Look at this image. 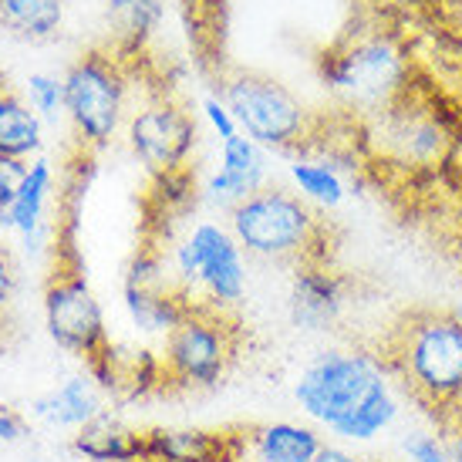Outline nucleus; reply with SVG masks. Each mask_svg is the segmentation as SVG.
<instances>
[{
  "mask_svg": "<svg viewBox=\"0 0 462 462\" xmlns=\"http://www.w3.org/2000/svg\"><path fill=\"white\" fill-rule=\"evenodd\" d=\"M402 388L382 355L324 347L294 382V402L314 429L337 442H374L402 415Z\"/></svg>",
  "mask_w": 462,
  "mask_h": 462,
  "instance_id": "obj_1",
  "label": "nucleus"
},
{
  "mask_svg": "<svg viewBox=\"0 0 462 462\" xmlns=\"http://www.w3.org/2000/svg\"><path fill=\"white\" fill-rule=\"evenodd\" d=\"M321 85L331 91L341 112L372 122L409 95L411 58L392 24L358 14V21L341 31L318 58Z\"/></svg>",
  "mask_w": 462,
  "mask_h": 462,
  "instance_id": "obj_2",
  "label": "nucleus"
},
{
  "mask_svg": "<svg viewBox=\"0 0 462 462\" xmlns=\"http://www.w3.org/2000/svg\"><path fill=\"white\" fill-rule=\"evenodd\" d=\"M382 361L402 395L432 411L439 425L462 419V324L452 310L405 314L388 334Z\"/></svg>",
  "mask_w": 462,
  "mask_h": 462,
  "instance_id": "obj_3",
  "label": "nucleus"
},
{
  "mask_svg": "<svg viewBox=\"0 0 462 462\" xmlns=\"http://www.w3.org/2000/svg\"><path fill=\"white\" fill-rule=\"evenodd\" d=\"M230 233L246 257L281 267L331 263V230L321 209L294 189L263 186L230 209Z\"/></svg>",
  "mask_w": 462,
  "mask_h": 462,
  "instance_id": "obj_4",
  "label": "nucleus"
},
{
  "mask_svg": "<svg viewBox=\"0 0 462 462\" xmlns=\"http://www.w3.org/2000/svg\"><path fill=\"white\" fill-rule=\"evenodd\" d=\"M219 102L236 118V129L260 149L308 152L321 118L310 116L294 91L263 71H230L219 81Z\"/></svg>",
  "mask_w": 462,
  "mask_h": 462,
  "instance_id": "obj_5",
  "label": "nucleus"
},
{
  "mask_svg": "<svg viewBox=\"0 0 462 462\" xmlns=\"http://www.w3.org/2000/svg\"><path fill=\"white\" fill-rule=\"evenodd\" d=\"M132 61L118 54L112 44L88 48L78 61H71L65 81V116L75 129L85 152L105 149L116 139L125 122V102H129Z\"/></svg>",
  "mask_w": 462,
  "mask_h": 462,
  "instance_id": "obj_6",
  "label": "nucleus"
},
{
  "mask_svg": "<svg viewBox=\"0 0 462 462\" xmlns=\"http://www.w3.org/2000/svg\"><path fill=\"white\" fill-rule=\"evenodd\" d=\"M172 273L176 287L193 304L230 314L246 294V254L240 250L230 226L196 223L193 230L172 246Z\"/></svg>",
  "mask_w": 462,
  "mask_h": 462,
  "instance_id": "obj_7",
  "label": "nucleus"
},
{
  "mask_svg": "<svg viewBox=\"0 0 462 462\" xmlns=\"http://www.w3.org/2000/svg\"><path fill=\"white\" fill-rule=\"evenodd\" d=\"M233 355H236V328L230 314L193 304L189 314L166 334L159 358H162L166 385L203 392L223 382V374L233 365Z\"/></svg>",
  "mask_w": 462,
  "mask_h": 462,
  "instance_id": "obj_8",
  "label": "nucleus"
},
{
  "mask_svg": "<svg viewBox=\"0 0 462 462\" xmlns=\"http://www.w3.org/2000/svg\"><path fill=\"white\" fill-rule=\"evenodd\" d=\"M44 328L54 345L85 365L112 345L102 304L78 260H58L54 273L44 283Z\"/></svg>",
  "mask_w": 462,
  "mask_h": 462,
  "instance_id": "obj_9",
  "label": "nucleus"
},
{
  "mask_svg": "<svg viewBox=\"0 0 462 462\" xmlns=\"http://www.w3.org/2000/svg\"><path fill=\"white\" fill-rule=\"evenodd\" d=\"M368 125V139L378 142V149L392 155L398 166H439L456 142L446 112L425 98H415V88Z\"/></svg>",
  "mask_w": 462,
  "mask_h": 462,
  "instance_id": "obj_10",
  "label": "nucleus"
},
{
  "mask_svg": "<svg viewBox=\"0 0 462 462\" xmlns=\"http://www.w3.org/2000/svg\"><path fill=\"white\" fill-rule=\"evenodd\" d=\"M125 139L132 155L149 169V176H162V172L189 166L199 129H196L193 112H186L176 98H169L162 91L125 118Z\"/></svg>",
  "mask_w": 462,
  "mask_h": 462,
  "instance_id": "obj_11",
  "label": "nucleus"
},
{
  "mask_svg": "<svg viewBox=\"0 0 462 462\" xmlns=\"http://www.w3.org/2000/svg\"><path fill=\"white\" fill-rule=\"evenodd\" d=\"M351 304V281L331 263H304L287 287V318L297 331L328 334L345 321Z\"/></svg>",
  "mask_w": 462,
  "mask_h": 462,
  "instance_id": "obj_12",
  "label": "nucleus"
},
{
  "mask_svg": "<svg viewBox=\"0 0 462 462\" xmlns=\"http://www.w3.org/2000/svg\"><path fill=\"white\" fill-rule=\"evenodd\" d=\"M267 182V155L254 139H246L244 132H236L233 139L219 145V169L206 180L203 199L230 213L236 203H244L246 196L260 193Z\"/></svg>",
  "mask_w": 462,
  "mask_h": 462,
  "instance_id": "obj_13",
  "label": "nucleus"
},
{
  "mask_svg": "<svg viewBox=\"0 0 462 462\" xmlns=\"http://www.w3.org/2000/svg\"><path fill=\"white\" fill-rule=\"evenodd\" d=\"M246 459L250 462H314L324 436L310 422H267L244 429Z\"/></svg>",
  "mask_w": 462,
  "mask_h": 462,
  "instance_id": "obj_14",
  "label": "nucleus"
},
{
  "mask_svg": "<svg viewBox=\"0 0 462 462\" xmlns=\"http://www.w3.org/2000/svg\"><path fill=\"white\" fill-rule=\"evenodd\" d=\"M71 449L88 462H149L145 429H132L118 415L102 411L71 436Z\"/></svg>",
  "mask_w": 462,
  "mask_h": 462,
  "instance_id": "obj_15",
  "label": "nucleus"
},
{
  "mask_svg": "<svg viewBox=\"0 0 462 462\" xmlns=\"http://www.w3.org/2000/svg\"><path fill=\"white\" fill-rule=\"evenodd\" d=\"M244 432L230 429H145V452L149 459L166 462H217L223 452L240 446Z\"/></svg>",
  "mask_w": 462,
  "mask_h": 462,
  "instance_id": "obj_16",
  "label": "nucleus"
},
{
  "mask_svg": "<svg viewBox=\"0 0 462 462\" xmlns=\"http://www.w3.org/2000/svg\"><path fill=\"white\" fill-rule=\"evenodd\" d=\"M102 411V388L95 385L91 374H71L68 382L31 402L34 419L54 425V429H75V432Z\"/></svg>",
  "mask_w": 462,
  "mask_h": 462,
  "instance_id": "obj_17",
  "label": "nucleus"
},
{
  "mask_svg": "<svg viewBox=\"0 0 462 462\" xmlns=\"http://www.w3.org/2000/svg\"><path fill=\"white\" fill-rule=\"evenodd\" d=\"M189 308H193V300L176 287V281L125 283V310H129L132 324L145 334L166 337L189 314Z\"/></svg>",
  "mask_w": 462,
  "mask_h": 462,
  "instance_id": "obj_18",
  "label": "nucleus"
},
{
  "mask_svg": "<svg viewBox=\"0 0 462 462\" xmlns=\"http://www.w3.org/2000/svg\"><path fill=\"white\" fill-rule=\"evenodd\" d=\"M162 17H166L162 0H108L105 4V21L112 31L108 44L125 58H142Z\"/></svg>",
  "mask_w": 462,
  "mask_h": 462,
  "instance_id": "obj_19",
  "label": "nucleus"
},
{
  "mask_svg": "<svg viewBox=\"0 0 462 462\" xmlns=\"http://www.w3.org/2000/svg\"><path fill=\"white\" fill-rule=\"evenodd\" d=\"M51 186H54L51 162L48 159H34L31 169H27V180L17 189V199L11 203V209L4 213L0 223L17 230L21 236H27V244H31L41 233V223H44V206H48Z\"/></svg>",
  "mask_w": 462,
  "mask_h": 462,
  "instance_id": "obj_20",
  "label": "nucleus"
},
{
  "mask_svg": "<svg viewBox=\"0 0 462 462\" xmlns=\"http://www.w3.org/2000/svg\"><path fill=\"white\" fill-rule=\"evenodd\" d=\"M41 149V116L0 81V152L31 159Z\"/></svg>",
  "mask_w": 462,
  "mask_h": 462,
  "instance_id": "obj_21",
  "label": "nucleus"
},
{
  "mask_svg": "<svg viewBox=\"0 0 462 462\" xmlns=\"http://www.w3.org/2000/svg\"><path fill=\"white\" fill-rule=\"evenodd\" d=\"M65 0H0V24L14 38L44 41L61 27Z\"/></svg>",
  "mask_w": 462,
  "mask_h": 462,
  "instance_id": "obj_22",
  "label": "nucleus"
},
{
  "mask_svg": "<svg viewBox=\"0 0 462 462\" xmlns=\"http://www.w3.org/2000/svg\"><path fill=\"white\" fill-rule=\"evenodd\" d=\"M291 182L314 209H337L347 199V176L321 159H294Z\"/></svg>",
  "mask_w": 462,
  "mask_h": 462,
  "instance_id": "obj_23",
  "label": "nucleus"
},
{
  "mask_svg": "<svg viewBox=\"0 0 462 462\" xmlns=\"http://www.w3.org/2000/svg\"><path fill=\"white\" fill-rule=\"evenodd\" d=\"M27 91H31V108L44 122H58V116H65V81L61 78L31 75L27 78Z\"/></svg>",
  "mask_w": 462,
  "mask_h": 462,
  "instance_id": "obj_24",
  "label": "nucleus"
},
{
  "mask_svg": "<svg viewBox=\"0 0 462 462\" xmlns=\"http://www.w3.org/2000/svg\"><path fill=\"white\" fill-rule=\"evenodd\" d=\"M402 452L409 462H452L442 429H411V432H405Z\"/></svg>",
  "mask_w": 462,
  "mask_h": 462,
  "instance_id": "obj_25",
  "label": "nucleus"
},
{
  "mask_svg": "<svg viewBox=\"0 0 462 462\" xmlns=\"http://www.w3.org/2000/svg\"><path fill=\"white\" fill-rule=\"evenodd\" d=\"M27 159H14V155L0 152V219L11 209V203L17 199V189L21 182L27 180Z\"/></svg>",
  "mask_w": 462,
  "mask_h": 462,
  "instance_id": "obj_26",
  "label": "nucleus"
},
{
  "mask_svg": "<svg viewBox=\"0 0 462 462\" xmlns=\"http://www.w3.org/2000/svg\"><path fill=\"white\" fill-rule=\"evenodd\" d=\"M422 7H429V0H358V14L385 24H395L402 17H409V11H422Z\"/></svg>",
  "mask_w": 462,
  "mask_h": 462,
  "instance_id": "obj_27",
  "label": "nucleus"
},
{
  "mask_svg": "<svg viewBox=\"0 0 462 462\" xmlns=\"http://www.w3.org/2000/svg\"><path fill=\"white\" fill-rule=\"evenodd\" d=\"M203 112H206V118H209V125H213V132L219 135V142H226V139H233L236 135V118L230 116V108L219 102L217 95H209L203 102Z\"/></svg>",
  "mask_w": 462,
  "mask_h": 462,
  "instance_id": "obj_28",
  "label": "nucleus"
},
{
  "mask_svg": "<svg viewBox=\"0 0 462 462\" xmlns=\"http://www.w3.org/2000/svg\"><path fill=\"white\" fill-rule=\"evenodd\" d=\"M14 294H17V267H14L7 246H0V318L11 310Z\"/></svg>",
  "mask_w": 462,
  "mask_h": 462,
  "instance_id": "obj_29",
  "label": "nucleus"
},
{
  "mask_svg": "<svg viewBox=\"0 0 462 462\" xmlns=\"http://www.w3.org/2000/svg\"><path fill=\"white\" fill-rule=\"evenodd\" d=\"M27 425L21 415H14V411H0V442H17V439H24Z\"/></svg>",
  "mask_w": 462,
  "mask_h": 462,
  "instance_id": "obj_30",
  "label": "nucleus"
},
{
  "mask_svg": "<svg viewBox=\"0 0 462 462\" xmlns=\"http://www.w3.org/2000/svg\"><path fill=\"white\" fill-rule=\"evenodd\" d=\"M314 462H365V459H361L358 452L345 449L341 442H324L321 452L314 456Z\"/></svg>",
  "mask_w": 462,
  "mask_h": 462,
  "instance_id": "obj_31",
  "label": "nucleus"
},
{
  "mask_svg": "<svg viewBox=\"0 0 462 462\" xmlns=\"http://www.w3.org/2000/svg\"><path fill=\"white\" fill-rule=\"evenodd\" d=\"M442 436H446V446H449V459L462 462V419L442 425Z\"/></svg>",
  "mask_w": 462,
  "mask_h": 462,
  "instance_id": "obj_32",
  "label": "nucleus"
},
{
  "mask_svg": "<svg viewBox=\"0 0 462 462\" xmlns=\"http://www.w3.org/2000/svg\"><path fill=\"white\" fill-rule=\"evenodd\" d=\"M452 318H456V321H459L462 324V297H459V300H456V304H452Z\"/></svg>",
  "mask_w": 462,
  "mask_h": 462,
  "instance_id": "obj_33",
  "label": "nucleus"
},
{
  "mask_svg": "<svg viewBox=\"0 0 462 462\" xmlns=\"http://www.w3.org/2000/svg\"><path fill=\"white\" fill-rule=\"evenodd\" d=\"M149 462H166V459H149Z\"/></svg>",
  "mask_w": 462,
  "mask_h": 462,
  "instance_id": "obj_34",
  "label": "nucleus"
}]
</instances>
